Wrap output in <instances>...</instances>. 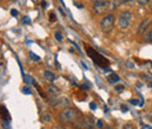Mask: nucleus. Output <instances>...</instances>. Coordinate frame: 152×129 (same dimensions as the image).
I'll use <instances>...</instances> for the list:
<instances>
[{
	"label": "nucleus",
	"instance_id": "nucleus-1",
	"mask_svg": "<svg viewBox=\"0 0 152 129\" xmlns=\"http://www.w3.org/2000/svg\"><path fill=\"white\" fill-rule=\"evenodd\" d=\"M82 116L75 108H64L60 113V121L70 125L75 129H82Z\"/></svg>",
	"mask_w": 152,
	"mask_h": 129
},
{
	"label": "nucleus",
	"instance_id": "nucleus-2",
	"mask_svg": "<svg viewBox=\"0 0 152 129\" xmlns=\"http://www.w3.org/2000/svg\"><path fill=\"white\" fill-rule=\"evenodd\" d=\"M84 47H86V52H87L88 56L93 60V62L96 63L98 67L105 69L107 67L110 66V61H109L105 56L102 55L99 52H97L94 47H91V46H89V45H87V43H84Z\"/></svg>",
	"mask_w": 152,
	"mask_h": 129
},
{
	"label": "nucleus",
	"instance_id": "nucleus-3",
	"mask_svg": "<svg viewBox=\"0 0 152 129\" xmlns=\"http://www.w3.org/2000/svg\"><path fill=\"white\" fill-rule=\"evenodd\" d=\"M115 24V14L114 13H109L107 14L104 18L101 20V29L104 33H109L113 31Z\"/></svg>",
	"mask_w": 152,
	"mask_h": 129
},
{
	"label": "nucleus",
	"instance_id": "nucleus-4",
	"mask_svg": "<svg viewBox=\"0 0 152 129\" xmlns=\"http://www.w3.org/2000/svg\"><path fill=\"white\" fill-rule=\"evenodd\" d=\"M131 19H132V14H131L129 11L122 12V13L119 14V17H118V20H117L118 27H119L121 29H126V28L130 26V24H131Z\"/></svg>",
	"mask_w": 152,
	"mask_h": 129
},
{
	"label": "nucleus",
	"instance_id": "nucleus-5",
	"mask_svg": "<svg viewBox=\"0 0 152 129\" xmlns=\"http://www.w3.org/2000/svg\"><path fill=\"white\" fill-rule=\"evenodd\" d=\"M93 10L96 14H102L109 10V2L107 0H95L93 5Z\"/></svg>",
	"mask_w": 152,
	"mask_h": 129
},
{
	"label": "nucleus",
	"instance_id": "nucleus-6",
	"mask_svg": "<svg viewBox=\"0 0 152 129\" xmlns=\"http://www.w3.org/2000/svg\"><path fill=\"white\" fill-rule=\"evenodd\" d=\"M82 127L84 129H95L96 121L91 115H83L82 116Z\"/></svg>",
	"mask_w": 152,
	"mask_h": 129
},
{
	"label": "nucleus",
	"instance_id": "nucleus-7",
	"mask_svg": "<svg viewBox=\"0 0 152 129\" xmlns=\"http://www.w3.org/2000/svg\"><path fill=\"white\" fill-rule=\"evenodd\" d=\"M152 22L151 18H145L143 19V21L140 22V25L138 26V29H137V34L138 35H143V33H145L148 31V28H150Z\"/></svg>",
	"mask_w": 152,
	"mask_h": 129
},
{
	"label": "nucleus",
	"instance_id": "nucleus-8",
	"mask_svg": "<svg viewBox=\"0 0 152 129\" xmlns=\"http://www.w3.org/2000/svg\"><path fill=\"white\" fill-rule=\"evenodd\" d=\"M0 117L5 122H10L11 121V115H10V113L6 109L5 106H0Z\"/></svg>",
	"mask_w": 152,
	"mask_h": 129
},
{
	"label": "nucleus",
	"instance_id": "nucleus-9",
	"mask_svg": "<svg viewBox=\"0 0 152 129\" xmlns=\"http://www.w3.org/2000/svg\"><path fill=\"white\" fill-rule=\"evenodd\" d=\"M124 2H125V0H110V2H109V10H117Z\"/></svg>",
	"mask_w": 152,
	"mask_h": 129
},
{
	"label": "nucleus",
	"instance_id": "nucleus-10",
	"mask_svg": "<svg viewBox=\"0 0 152 129\" xmlns=\"http://www.w3.org/2000/svg\"><path fill=\"white\" fill-rule=\"evenodd\" d=\"M58 93H60V89L57 88L55 85H49V87H48V94L50 96H57Z\"/></svg>",
	"mask_w": 152,
	"mask_h": 129
},
{
	"label": "nucleus",
	"instance_id": "nucleus-11",
	"mask_svg": "<svg viewBox=\"0 0 152 129\" xmlns=\"http://www.w3.org/2000/svg\"><path fill=\"white\" fill-rule=\"evenodd\" d=\"M108 82H110V83H115V82H118L119 81V76H118V74L116 73H111L110 75H108Z\"/></svg>",
	"mask_w": 152,
	"mask_h": 129
},
{
	"label": "nucleus",
	"instance_id": "nucleus-12",
	"mask_svg": "<svg viewBox=\"0 0 152 129\" xmlns=\"http://www.w3.org/2000/svg\"><path fill=\"white\" fill-rule=\"evenodd\" d=\"M45 77H46V80H48V81H50V82H53L54 80H55V74L53 73V72H50V71H45Z\"/></svg>",
	"mask_w": 152,
	"mask_h": 129
},
{
	"label": "nucleus",
	"instance_id": "nucleus-13",
	"mask_svg": "<svg viewBox=\"0 0 152 129\" xmlns=\"http://www.w3.org/2000/svg\"><path fill=\"white\" fill-rule=\"evenodd\" d=\"M144 41L145 42H149V43H152V29L150 31H148V32H145V34H144Z\"/></svg>",
	"mask_w": 152,
	"mask_h": 129
},
{
	"label": "nucleus",
	"instance_id": "nucleus-14",
	"mask_svg": "<svg viewBox=\"0 0 152 129\" xmlns=\"http://www.w3.org/2000/svg\"><path fill=\"white\" fill-rule=\"evenodd\" d=\"M137 2H138L139 5H142V6H145V5L150 4V0H137Z\"/></svg>",
	"mask_w": 152,
	"mask_h": 129
},
{
	"label": "nucleus",
	"instance_id": "nucleus-15",
	"mask_svg": "<svg viewBox=\"0 0 152 129\" xmlns=\"http://www.w3.org/2000/svg\"><path fill=\"white\" fill-rule=\"evenodd\" d=\"M49 20H50L52 22H54V21L56 20V15H55V13H53V12H50V13H49Z\"/></svg>",
	"mask_w": 152,
	"mask_h": 129
},
{
	"label": "nucleus",
	"instance_id": "nucleus-16",
	"mask_svg": "<svg viewBox=\"0 0 152 129\" xmlns=\"http://www.w3.org/2000/svg\"><path fill=\"white\" fill-rule=\"evenodd\" d=\"M55 39H56L57 41H62V34L60 32H56L55 33Z\"/></svg>",
	"mask_w": 152,
	"mask_h": 129
},
{
	"label": "nucleus",
	"instance_id": "nucleus-17",
	"mask_svg": "<svg viewBox=\"0 0 152 129\" xmlns=\"http://www.w3.org/2000/svg\"><path fill=\"white\" fill-rule=\"evenodd\" d=\"M123 129H134V127H133L132 125H130V123H128V125H125V126L123 127Z\"/></svg>",
	"mask_w": 152,
	"mask_h": 129
},
{
	"label": "nucleus",
	"instance_id": "nucleus-18",
	"mask_svg": "<svg viewBox=\"0 0 152 129\" xmlns=\"http://www.w3.org/2000/svg\"><path fill=\"white\" fill-rule=\"evenodd\" d=\"M31 56H32V59L35 60V61H39V60H40V57H39L38 55H35L34 53H31Z\"/></svg>",
	"mask_w": 152,
	"mask_h": 129
},
{
	"label": "nucleus",
	"instance_id": "nucleus-19",
	"mask_svg": "<svg viewBox=\"0 0 152 129\" xmlns=\"http://www.w3.org/2000/svg\"><path fill=\"white\" fill-rule=\"evenodd\" d=\"M22 91H23V93H26V94H31V89H29V88H27V87H23V88H22Z\"/></svg>",
	"mask_w": 152,
	"mask_h": 129
},
{
	"label": "nucleus",
	"instance_id": "nucleus-20",
	"mask_svg": "<svg viewBox=\"0 0 152 129\" xmlns=\"http://www.w3.org/2000/svg\"><path fill=\"white\" fill-rule=\"evenodd\" d=\"M126 65H128L129 68H133V67H134V65H133L131 61H126Z\"/></svg>",
	"mask_w": 152,
	"mask_h": 129
},
{
	"label": "nucleus",
	"instance_id": "nucleus-21",
	"mask_svg": "<svg viewBox=\"0 0 152 129\" xmlns=\"http://www.w3.org/2000/svg\"><path fill=\"white\" fill-rule=\"evenodd\" d=\"M22 21H23L25 24H31V20H29V18H28V17H25Z\"/></svg>",
	"mask_w": 152,
	"mask_h": 129
},
{
	"label": "nucleus",
	"instance_id": "nucleus-22",
	"mask_svg": "<svg viewBox=\"0 0 152 129\" xmlns=\"http://www.w3.org/2000/svg\"><path fill=\"white\" fill-rule=\"evenodd\" d=\"M115 89H116V91H122V89H124V85H122V86H116Z\"/></svg>",
	"mask_w": 152,
	"mask_h": 129
},
{
	"label": "nucleus",
	"instance_id": "nucleus-23",
	"mask_svg": "<svg viewBox=\"0 0 152 129\" xmlns=\"http://www.w3.org/2000/svg\"><path fill=\"white\" fill-rule=\"evenodd\" d=\"M121 109H122V111H128V107L124 106V105H122V106H121Z\"/></svg>",
	"mask_w": 152,
	"mask_h": 129
},
{
	"label": "nucleus",
	"instance_id": "nucleus-24",
	"mask_svg": "<svg viewBox=\"0 0 152 129\" xmlns=\"http://www.w3.org/2000/svg\"><path fill=\"white\" fill-rule=\"evenodd\" d=\"M11 14L14 15V17H17V15H18V12H17L15 10H12V11H11Z\"/></svg>",
	"mask_w": 152,
	"mask_h": 129
},
{
	"label": "nucleus",
	"instance_id": "nucleus-25",
	"mask_svg": "<svg viewBox=\"0 0 152 129\" xmlns=\"http://www.w3.org/2000/svg\"><path fill=\"white\" fill-rule=\"evenodd\" d=\"M52 129H64V128H63L62 126H60V125H56V126H54Z\"/></svg>",
	"mask_w": 152,
	"mask_h": 129
},
{
	"label": "nucleus",
	"instance_id": "nucleus-26",
	"mask_svg": "<svg viewBox=\"0 0 152 129\" xmlns=\"http://www.w3.org/2000/svg\"><path fill=\"white\" fill-rule=\"evenodd\" d=\"M102 126H103V122H102L101 120H99V121H97V127H98V128H101Z\"/></svg>",
	"mask_w": 152,
	"mask_h": 129
},
{
	"label": "nucleus",
	"instance_id": "nucleus-27",
	"mask_svg": "<svg viewBox=\"0 0 152 129\" xmlns=\"http://www.w3.org/2000/svg\"><path fill=\"white\" fill-rule=\"evenodd\" d=\"M90 108H91V109H95V108H96L95 102H91V103H90Z\"/></svg>",
	"mask_w": 152,
	"mask_h": 129
},
{
	"label": "nucleus",
	"instance_id": "nucleus-28",
	"mask_svg": "<svg viewBox=\"0 0 152 129\" xmlns=\"http://www.w3.org/2000/svg\"><path fill=\"white\" fill-rule=\"evenodd\" d=\"M45 121H50V116H49L48 114H47V115L45 116Z\"/></svg>",
	"mask_w": 152,
	"mask_h": 129
},
{
	"label": "nucleus",
	"instance_id": "nucleus-29",
	"mask_svg": "<svg viewBox=\"0 0 152 129\" xmlns=\"http://www.w3.org/2000/svg\"><path fill=\"white\" fill-rule=\"evenodd\" d=\"M150 10H151V12H152V2H150Z\"/></svg>",
	"mask_w": 152,
	"mask_h": 129
},
{
	"label": "nucleus",
	"instance_id": "nucleus-30",
	"mask_svg": "<svg viewBox=\"0 0 152 129\" xmlns=\"http://www.w3.org/2000/svg\"><path fill=\"white\" fill-rule=\"evenodd\" d=\"M129 1H132V0H125V2H129Z\"/></svg>",
	"mask_w": 152,
	"mask_h": 129
},
{
	"label": "nucleus",
	"instance_id": "nucleus-31",
	"mask_svg": "<svg viewBox=\"0 0 152 129\" xmlns=\"http://www.w3.org/2000/svg\"><path fill=\"white\" fill-rule=\"evenodd\" d=\"M109 129H110V128H109Z\"/></svg>",
	"mask_w": 152,
	"mask_h": 129
}]
</instances>
